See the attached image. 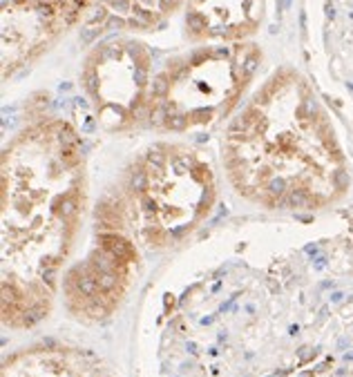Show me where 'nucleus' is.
<instances>
[{
	"label": "nucleus",
	"mask_w": 353,
	"mask_h": 377,
	"mask_svg": "<svg viewBox=\"0 0 353 377\" xmlns=\"http://www.w3.org/2000/svg\"><path fill=\"white\" fill-rule=\"evenodd\" d=\"M137 252L119 232L103 235L96 250L70 272L65 281L67 304L83 317H107L116 308L130 281Z\"/></svg>",
	"instance_id": "3"
},
{
	"label": "nucleus",
	"mask_w": 353,
	"mask_h": 377,
	"mask_svg": "<svg viewBox=\"0 0 353 377\" xmlns=\"http://www.w3.org/2000/svg\"><path fill=\"white\" fill-rule=\"evenodd\" d=\"M210 197L208 168L170 149L150 152L134 194L139 228L150 246L170 244L204 216Z\"/></svg>",
	"instance_id": "2"
},
{
	"label": "nucleus",
	"mask_w": 353,
	"mask_h": 377,
	"mask_svg": "<svg viewBox=\"0 0 353 377\" xmlns=\"http://www.w3.org/2000/svg\"><path fill=\"white\" fill-rule=\"evenodd\" d=\"M76 136L63 130V145L45 172L5 168L3 210V315L14 326L38 322L49 308L56 272L65 259L81 212Z\"/></svg>",
	"instance_id": "1"
},
{
	"label": "nucleus",
	"mask_w": 353,
	"mask_h": 377,
	"mask_svg": "<svg viewBox=\"0 0 353 377\" xmlns=\"http://www.w3.org/2000/svg\"><path fill=\"white\" fill-rule=\"evenodd\" d=\"M3 377H101V368L79 350L43 348L7 361Z\"/></svg>",
	"instance_id": "4"
}]
</instances>
